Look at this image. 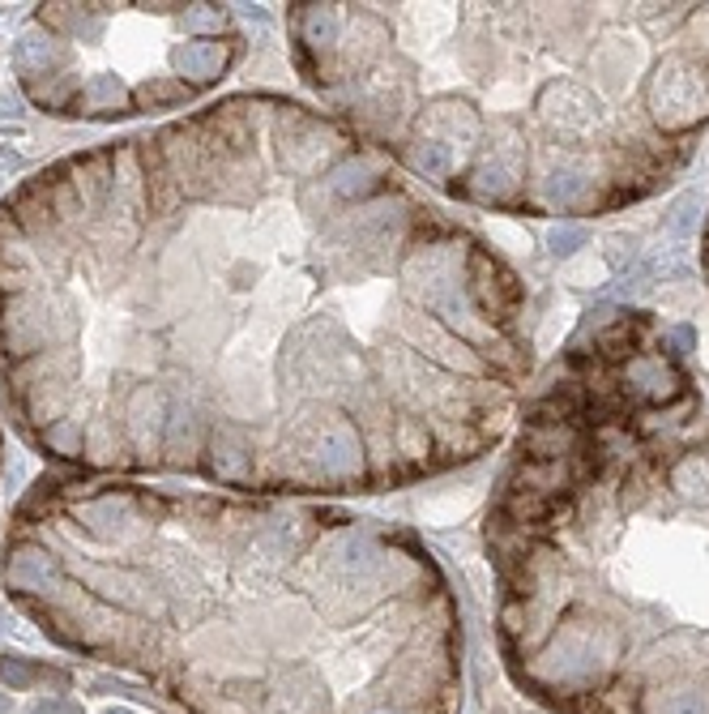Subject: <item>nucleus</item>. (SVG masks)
<instances>
[{
    "label": "nucleus",
    "instance_id": "nucleus-6",
    "mask_svg": "<svg viewBox=\"0 0 709 714\" xmlns=\"http://www.w3.org/2000/svg\"><path fill=\"white\" fill-rule=\"evenodd\" d=\"M56 561H51L48 552H34V548H26V552H17L14 561H9V582L17 586V590H51L56 586Z\"/></svg>",
    "mask_w": 709,
    "mask_h": 714
},
{
    "label": "nucleus",
    "instance_id": "nucleus-8",
    "mask_svg": "<svg viewBox=\"0 0 709 714\" xmlns=\"http://www.w3.org/2000/svg\"><path fill=\"white\" fill-rule=\"evenodd\" d=\"M81 518H86V526H90L95 535H115V531L129 522V501L103 496V501L86 505V509H81Z\"/></svg>",
    "mask_w": 709,
    "mask_h": 714
},
{
    "label": "nucleus",
    "instance_id": "nucleus-14",
    "mask_svg": "<svg viewBox=\"0 0 709 714\" xmlns=\"http://www.w3.org/2000/svg\"><path fill=\"white\" fill-rule=\"evenodd\" d=\"M577 244H585V231H577V227H556V231H551V248H556V253H573Z\"/></svg>",
    "mask_w": 709,
    "mask_h": 714
},
{
    "label": "nucleus",
    "instance_id": "nucleus-13",
    "mask_svg": "<svg viewBox=\"0 0 709 714\" xmlns=\"http://www.w3.org/2000/svg\"><path fill=\"white\" fill-rule=\"evenodd\" d=\"M137 98H142V103H167V98H184V86H167V81L150 86V81H145L142 90H137Z\"/></svg>",
    "mask_w": 709,
    "mask_h": 714
},
{
    "label": "nucleus",
    "instance_id": "nucleus-10",
    "mask_svg": "<svg viewBox=\"0 0 709 714\" xmlns=\"http://www.w3.org/2000/svg\"><path fill=\"white\" fill-rule=\"evenodd\" d=\"M193 432H197L193 411L176 406V411H171V440H167V450H171L176 462H189V458H193Z\"/></svg>",
    "mask_w": 709,
    "mask_h": 714
},
{
    "label": "nucleus",
    "instance_id": "nucleus-12",
    "mask_svg": "<svg viewBox=\"0 0 709 714\" xmlns=\"http://www.w3.org/2000/svg\"><path fill=\"white\" fill-rule=\"evenodd\" d=\"M48 440L60 450V454H78V450H81V428H78V423H69V420H56L48 428Z\"/></svg>",
    "mask_w": 709,
    "mask_h": 714
},
{
    "label": "nucleus",
    "instance_id": "nucleus-17",
    "mask_svg": "<svg viewBox=\"0 0 709 714\" xmlns=\"http://www.w3.org/2000/svg\"><path fill=\"white\" fill-rule=\"evenodd\" d=\"M107 714H129V710H107Z\"/></svg>",
    "mask_w": 709,
    "mask_h": 714
},
{
    "label": "nucleus",
    "instance_id": "nucleus-11",
    "mask_svg": "<svg viewBox=\"0 0 709 714\" xmlns=\"http://www.w3.org/2000/svg\"><path fill=\"white\" fill-rule=\"evenodd\" d=\"M81 103H86V107H120V103H124V86L115 78H95L81 90Z\"/></svg>",
    "mask_w": 709,
    "mask_h": 714
},
{
    "label": "nucleus",
    "instance_id": "nucleus-4",
    "mask_svg": "<svg viewBox=\"0 0 709 714\" xmlns=\"http://www.w3.org/2000/svg\"><path fill=\"white\" fill-rule=\"evenodd\" d=\"M226 65V48L218 39H197V43H184L176 51V69L189 81H214Z\"/></svg>",
    "mask_w": 709,
    "mask_h": 714
},
{
    "label": "nucleus",
    "instance_id": "nucleus-18",
    "mask_svg": "<svg viewBox=\"0 0 709 714\" xmlns=\"http://www.w3.org/2000/svg\"><path fill=\"white\" fill-rule=\"evenodd\" d=\"M5 706H9V701H5V698H0V710H5Z\"/></svg>",
    "mask_w": 709,
    "mask_h": 714
},
{
    "label": "nucleus",
    "instance_id": "nucleus-16",
    "mask_svg": "<svg viewBox=\"0 0 709 714\" xmlns=\"http://www.w3.org/2000/svg\"><path fill=\"white\" fill-rule=\"evenodd\" d=\"M34 714H78V706H69V701H39Z\"/></svg>",
    "mask_w": 709,
    "mask_h": 714
},
{
    "label": "nucleus",
    "instance_id": "nucleus-9",
    "mask_svg": "<svg viewBox=\"0 0 709 714\" xmlns=\"http://www.w3.org/2000/svg\"><path fill=\"white\" fill-rule=\"evenodd\" d=\"M629 376L645 398H667V394L676 390V376L662 368V359H641V364H632Z\"/></svg>",
    "mask_w": 709,
    "mask_h": 714
},
{
    "label": "nucleus",
    "instance_id": "nucleus-15",
    "mask_svg": "<svg viewBox=\"0 0 709 714\" xmlns=\"http://www.w3.org/2000/svg\"><path fill=\"white\" fill-rule=\"evenodd\" d=\"M5 681H9V684H31L34 672H31V667H22V663H5Z\"/></svg>",
    "mask_w": 709,
    "mask_h": 714
},
{
    "label": "nucleus",
    "instance_id": "nucleus-1",
    "mask_svg": "<svg viewBox=\"0 0 709 714\" xmlns=\"http://www.w3.org/2000/svg\"><path fill=\"white\" fill-rule=\"evenodd\" d=\"M338 146V137L334 133H325L321 125H312V120H290V129L282 125V159L295 167V172H312V167H321L325 154Z\"/></svg>",
    "mask_w": 709,
    "mask_h": 714
},
{
    "label": "nucleus",
    "instance_id": "nucleus-3",
    "mask_svg": "<svg viewBox=\"0 0 709 714\" xmlns=\"http://www.w3.org/2000/svg\"><path fill=\"white\" fill-rule=\"evenodd\" d=\"M162 428V394L159 390H142L129 403V437L137 445L142 458H154V440Z\"/></svg>",
    "mask_w": 709,
    "mask_h": 714
},
{
    "label": "nucleus",
    "instance_id": "nucleus-5",
    "mask_svg": "<svg viewBox=\"0 0 709 714\" xmlns=\"http://www.w3.org/2000/svg\"><path fill=\"white\" fill-rule=\"evenodd\" d=\"M248 437H244L240 428H218L214 432V475L218 479H244L248 475Z\"/></svg>",
    "mask_w": 709,
    "mask_h": 714
},
{
    "label": "nucleus",
    "instance_id": "nucleus-2",
    "mask_svg": "<svg viewBox=\"0 0 709 714\" xmlns=\"http://www.w3.org/2000/svg\"><path fill=\"white\" fill-rule=\"evenodd\" d=\"M5 342H9L14 356H31V351H39V347L48 342V317H43V309H39L34 300L17 304V309L5 317Z\"/></svg>",
    "mask_w": 709,
    "mask_h": 714
},
{
    "label": "nucleus",
    "instance_id": "nucleus-7",
    "mask_svg": "<svg viewBox=\"0 0 709 714\" xmlns=\"http://www.w3.org/2000/svg\"><path fill=\"white\" fill-rule=\"evenodd\" d=\"M60 60V51L51 48V39H43V34H26V39H17L14 48V65L26 73V78H34L39 69H48Z\"/></svg>",
    "mask_w": 709,
    "mask_h": 714
}]
</instances>
